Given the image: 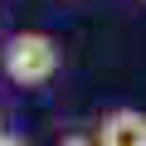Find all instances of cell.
Wrapping results in <instances>:
<instances>
[{
	"instance_id": "6da1fadb",
	"label": "cell",
	"mask_w": 146,
	"mask_h": 146,
	"mask_svg": "<svg viewBox=\"0 0 146 146\" xmlns=\"http://www.w3.org/2000/svg\"><path fill=\"white\" fill-rule=\"evenodd\" d=\"M58 63H63L58 39L44 34V29H20L5 44V78L20 83V88H44L54 73H58Z\"/></svg>"
},
{
	"instance_id": "7a4b0ae2",
	"label": "cell",
	"mask_w": 146,
	"mask_h": 146,
	"mask_svg": "<svg viewBox=\"0 0 146 146\" xmlns=\"http://www.w3.org/2000/svg\"><path fill=\"white\" fill-rule=\"evenodd\" d=\"M93 141H98V146H146V112H136V107H112V112L98 122Z\"/></svg>"
},
{
	"instance_id": "3957f363",
	"label": "cell",
	"mask_w": 146,
	"mask_h": 146,
	"mask_svg": "<svg viewBox=\"0 0 146 146\" xmlns=\"http://www.w3.org/2000/svg\"><path fill=\"white\" fill-rule=\"evenodd\" d=\"M58 146H98V141H93V136H83V131H73V136H63Z\"/></svg>"
},
{
	"instance_id": "277c9868",
	"label": "cell",
	"mask_w": 146,
	"mask_h": 146,
	"mask_svg": "<svg viewBox=\"0 0 146 146\" xmlns=\"http://www.w3.org/2000/svg\"><path fill=\"white\" fill-rule=\"evenodd\" d=\"M0 146H29L25 136H10V131H0Z\"/></svg>"
}]
</instances>
